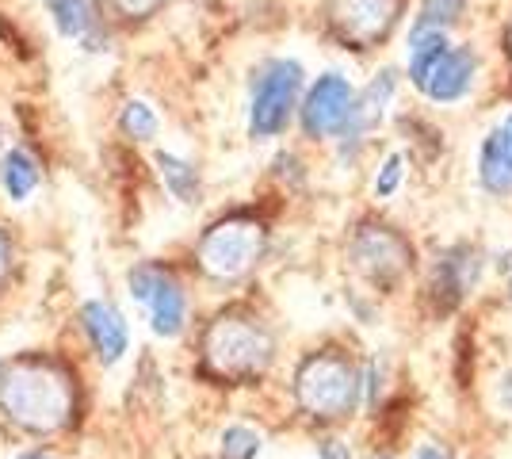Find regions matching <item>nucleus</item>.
<instances>
[{
  "mask_svg": "<svg viewBox=\"0 0 512 459\" xmlns=\"http://www.w3.org/2000/svg\"><path fill=\"white\" fill-rule=\"evenodd\" d=\"M0 406L31 433H54L69 421L73 391L65 372L43 360H23L0 379Z\"/></svg>",
  "mask_w": 512,
  "mask_h": 459,
  "instance_id": "nucleus-1",
  "label": "nucleus"
},
{
  "mask_svg": "<svg viewBox=\"0 0 512 459\" xmlns=\"http://www.w3.org/2000/svg\"><path fill=\"white\" fill-rule=\"evenodd\" d=\"M295 398L306 417L344 421L363 402V372L341 352H318L295 375Z\"/></svg>",
  "mask_w": 512,
  "mask_h": 459,
  "instance_id": "nucleus-2",
  "label": "nucleus"
},
{
  "mask_svg": "<svg viewBox=\"0 0 512 459\" xmlns=\"http://www.w3.org/2000/svg\"><path fill=\"white\" fill-rule=\"evenodd\" d=\"M302 85L306 73L295 58H268L256 69L249 92V134L268 142L287 131L295 111L302 108Z\"/></svg>",
  "mask_w": 512,
  "mask_h": 459,
  "instance_id": "nucleus-3",
  "label": "nucleus"
},
{
  "mask_svg": "<svg viewBox=\"0 0 512 459\" xmlns=\"http://www.w3.org/2000/svg\"><path fill=\"white\" fill-rule=\"evenodd\" d=\"M272 333L256 318L222 314L203 341V356L222 379H253L272 364Z\"/></svg>",
  "mask_w": 512,
  "mask_h": 459,
  "instance_id": "nucleus-4",
  "label": "nucleus"
},
{
  "mask_svg": "<svg viewBox=\"0 0 512 459\" xmlns=\"http://www.w3.org/2000/svg\"><path fill=\"white\" fill-rule=\"evenodd\" d=\"M264 253V226L253 219H226L199 238V268L211 280H241Z\"/></svg>",
  "mask_w": 512,
  "mask_h": 459,
  "instance_id": "nucleus-5",
  "label": "nucleus"
},
{
  "mask_svg": "<svg viewBox=\"0 0 512 459\" xmlns=\"http://www.w3.org/2000/svg\"><path fill=\"white\" fill-rule=\"evenodd\" d=\"M127 295L146 310L150 329L157 337L172 341V337L184 333L188 295H184V287H180V280L172 276L169 268H161V264H138V268H130Z\"/></svg>",
  "mask_w": 512,
  "mask_h": 459,
  "instance_id": "nucleus-6",
  "label": "nucleus"
},
{
  "mask_svg": "<svg viewBox=\"0 0 512 459\" xmlns=\"http://www.w3.org/2000/svg\"><path fill=\"white\" fill-rule=\"evenodd\" d=\"M356 108V88L344 73H321L306 88L299 108V123L310 138H341Z\"/></svg>",
  "mask_w": 512,
  "mask_h": 459,
  "instance_id": "nucleus-7",
  "label": "nucleus"
},
{
  "mask_svg": "<svg viewBox=\"0 0 512 459\" xmlns=\"http://www.w3.org/2000/svg\"><path fill=\"white\" fill-rule=\"evenodd\" d=\"M406 0H333L329 4V23L337 27L344 43L371 50L394 31Z\"/></svg>",
  "mask_w": 512,
  "mask_h": 459,
  "instance_id": "nucleus-8",
  "label": "nucleus"
},
{
  "mask_svg": "<svg viewBox=\"0 0 512 459\" xmlns=\"http://www.w3.org/2000/svg\"><path fill=\"white\" fill-rule=\"evenodd\" d=\"M81 329H85L88 345L96 352V360L104 368H115L130 349V326L127 318L107 303V299H88L81 306Z\"/></svg>",
  "mask_w": 512,
  "mask_h": 459,
  "instance_id": "nucleus-9",
  "label": "nucleus"
},
{
  "mask_svg": "<svg viewBox=\"0 0 512 459\" xmlns=\"http://www.w3.org/2000/svg\"><path fill=\"white\" fill-rule=\"evenodd\" d=\"M352 257L360 264V272H367L379 284L398 280L409 264L406 241L398 238V234H390V230H383V226H363L356 241H352Z\"/></svg>",
  "mask_w": 512,
  "mask_h": 459,
  "instance_id": "nucleus-10",
  "label": "nucleus"
},
{
  "mask_svg": "<svg viewBox=\"0 0 512 459\" xmlns=\"http://www.w3.org/2000/svg\"><path fill=\"white\" fill-rule=\"evenodd\" d=\"M474 77H478V54L470 46H451L448 54L440 58V66L428 73L421 92L432 104H459V100L470 96Z\"/></svg>",
  "mask_w": 512,
  "mask_h": 459,
  "instance_id": "nucleus-11",
  "label": "nucleus"
},
{
  "mask_svg": "<svg viewBox=\"0 0 512 459\" xmlns=\"http://www.w3.org/2000/svg\"><path fill=\"white\" fill-rule=\"evenodd\" d=\"M394 92H398V73H394V69L375 73L371 85L356 92V108H352V119H348V127H344L341 142H363L367 134L375 131L386 119V108H390Z\"/></svg>",
  "mask_w": 512,
  "mask_h": 459,
  "instance_id": "nucleus-12",
  "label": "nucleus"
},
{
  "mask_svg": "<svg viewBox=\"0 0 512 459\" xmlns=\"http://www.w3.org/2000/svg\"><path fill=\"white\" fill-rule=\"evenodd\" d=\"M478 180L490 196L512 192V111L478 146Z\"/></svg>",
  "mask_w": 512,
  "mask_h": 459,
  "instance_id": "nucleus-13",
  "label": "nucleus"
},
{
  "mask_svg": "<svg viewBox=\"0 0 512 459\" xmlns=\"http://www.w3.org/2000/svg\"><path fill=\"white\" fill-rule=\"evenodd\" d=\"M50 8V20L58 27V35L73 39V43H85L88 50H100V8L96 0H46Z\"/></svg>",
  "mask_w": 512,
  "mask_h": 459,
  "instance_id": "nucleus-14",
  "label": "nucleus"
},
{
  "mask_svg": "<svg viewBox=\"0 0 512 459\" xmlns=\"http://www.w3.org/2000/svg\"><path fill=\"white\" fill-rule=\"evenodd\" d=\"M39 180H43L39 161L23 146H12V150L0 153V188H4V196L12 199V203H27V199L35 196Z\"/></svg>",
  "mask_w": 512,
  "mask_h": 459,
  "instance_id": "nucleus-15",
  "label": "nucleus"
},
{
  "mask_svg": "<svg viewBox=\"0 0 512 459\" xmlns=\"http://www.w3.org/2000/svg\"><path fill=\"white\" fill-rule=\"evenodd\" d=\"M451 50L448 31H421V35H409V54H406V73L409 81L421 88L428 81V73L440 66V58Z\"/></svg>",
  "mask_w": 512,
  "mask_h": 459,
  "instance_id": "nucleus-16",
  "label": "nucleus"
},
{
  "mask_svg": "<svg viewBox=\"0 0 512 459\" xmlns=\"http://www.w3.org/2000/svg\"><path fill=\"white\" fill-rule=\"evenodd\" d=\"M153 165H157V176H161V184L169 188L172 199H180V203H195L199 199V169H195L192 161H184V157H176V153H153Z\"/></svg>",
  "mask_w": 512,
  "mask_h": 459,
  "instance_id": "nucleus-17",
  "label": "nucleus"
},
{
  "mask_svg": "<svg viewBox=\"0 0 512 459\" xmlns=\"http://www.w3.org/2000/svg\"><path fill=\"white\" fill-rule=\"evenodd\" d=\"M478 276H482V257L470 245H455L448 257L440 261V287H448L455 295H467Z\"/></svg>",
  "mask_w": 512,
  "mask_h": 459,
  "instance_id": "nucleus-18",
  "label": "nucleus"
},
{
  "mask_svg": "<svg viewBox=\"0 0 512 459\" xmlns=\"http://www.w3.org/2000/svg\"><path fill=\"white\" fill-rule=\"evenodd\" d=\"M463 12H467V0H425L409 35H421V31H451L455 23L463 20Z\"/></svg>",
  "mask_w": 512,
  "mask_h": 459,
  "instance_id": "nucleus-19",
  "label": "nucleus"
},
{
  "mask_svg": "<svg viewBox=\"0 0 512 459\" xmlns=\"http://www.w3.org/2000/svg\"><path fill=\"white\" fill-rule=\"evenodd\" d=\"M119 131L127 134L130 142H153L161 134V119L146 100H127L119 111Z\"/></svg>",
  "mask_w": 512,
  "mask_h": 459,
  "instance_id": "nucleus-20",
  "label": "nucleus"
},
{
  "mask_svg": "<svg viewBox=\"0 0 512 459\" xmlns=\"http://www.w3.org/2000/svg\"><path fill=\"white\" fill-rule=\"evenodd\" d=\"M264 448V437L249 425H226L218 437V456L222 459H256Z\"/></svg>",
  "mask_w": 512,
  "mask_h": 459,
  "instance_id": "nucleus-21",
  "label": "nucleus"
},
{
  "mask_svg": "<svg viewBox=\"0 0 512 459\" xmlns=\"http://www.w3.org/2000/svg\"><path fill=\"white\" fill-rule=\"evenodd\" d=\"M402 180H406V153H386L383 165H379V173H375V196L379 199H390L398 188H402Z\"/></svg>",
  "mask_w": 512,
  "mask_h": 459,
  "instance_id": "nucleus-22",
  "label": "nucleus"
},
{
  "mask_svg": "<svg viewBox=\"0 0 512 459\" xmlns=\"http://www.w3.org/2000/svg\"><path fill=\"white\" fill-rule=\"evenodd\" d=\"M115 4H119V12H123V16L134 20V16H153L165 0H115Z\"/></svg>",
  "mask_w": 512,
  "mask_h": 459,
  "instance_id": "nucleus-23",
  "label": "nucleus"
},
{
  "mask_svg": "<svg viewBox=\"0 0 512 459\" xmlns=\"http://www.w3.org/2000/svg\"><path fill=\"white\" fill-rule=\"evenodd\" d=\"M318 459H352V448L337 437H325L318 444Z\"/></svg>",
  "mask_w": 512,
  "mask_h": 459,
  "instance_id": "nucleus-24",
  "label": "nucleus"
},
{
  "mask_svg": "<svg viewBox=\"0 0 512 459\" xmlns=\"http://www.w3.org/2000/svg\"><path fill=\"white\" fill-rule=\"evenodd\" d=\"M409 459H451V452H444L440 444H417Z\"/></svg>",
  "mask_w": 512,
  "mask_h": 459,
  "instance_id": "nucleus-25",
  "label": "nucleus"
},
{
  "mask_svg": "<svg viewBox=\"0 0 512 459\" xmlns=\"http://www.w3.org/2000/svg\"><path fill=\"white\" fill-rule=\"evenodd\" d=\"M16 459H62V456H54L50 448H23V452Z\"/></svg>",
  "mask_w": 512,
  "mask_h": 459,
  "instance_id": "nucleus-26",
  "label": "nucleus"
},
{
  "mask_svg": "<svg viewBox=\"0 0 512 459\" xmlns=\"http://www.w3.org/2000/svg\"><path fill=\"white\" fill-rule=\"evenodd\" d=\"M8 264H12V245H8V238L0 234V276L8 272Z\"/></svg>",
  "mask_w": 512,
  "mask_h": 459,
  "instance_id": "nucleus-27",
  "label": "nucleus"
},
{
  "mask_svg": "<svg viewBox=\"0 0 512 459\" xmlns=\"http://www.w3.org/2000/svg\"><path fill=\"white\" fill-rule=\"evenodd\" d=\"M4 372H8V364H4V360H0V379H4Z\"/></svg>",
  "mask_w": 512,
  "mask_h": 459,
  "instance_id": "nucleus-28",
  "label": "nucleus"
},
{
  "mask_svg": "<svg viewBox=\"0 0 512 459\" xmlns=\"http://www.w3.org/2000/svg\"><path fill=\"white\" fill-rule=\"evenodd\" d=\"M509 299H512V280H509Z\"/></svg>",
  "mask_w": 512,
  "mask_h": 459,
  "instance_id": "nucleus-29",
  "label": "nucleus"
}]
</instances>
